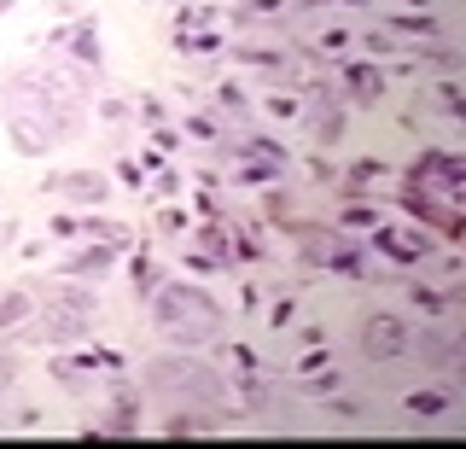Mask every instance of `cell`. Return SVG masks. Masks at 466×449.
Segmentation results:
<instances>
[{
    "label": "cell",
    "mask_w": 466,
    "mask_h": 449,
    "mask_svg": "<svg viewBox=\"0 0 466 449\" xmlns=\"http://www.w3.org/2000/svg\"><path fill=\"white\" fill-rule=\"evenodd\" d=\"M414 303H420V310H443V298L426 292V286H414Z\"/></svg>",
    "instance_id": "17"
},
{
    "label": "cell",
    "mask_w": 466,
    "mask_h": 449,
    "mask_svg": "<svg viewBox=\"0 0 466 449\" xmlns=\"http://www.w3.org/2000/svg\"><path fill=\"white\" fill-rule=\"evenodd\" d=\"M29 310H35V303H29L24 292H18V298H6V303H0V327H12V321H24V315H29Z\"/></svg>",
    "instance_id": "9"
},
{
    "label": "cell",
    "mask_w": 466,
    "mask_h": 449,
    "mask_svg": "<svg viewBox=\"0 0 466 449\" xmlns=\"http://www.w3.org/2000/svg\"><path fill=\"white\" fill-rule=\"evenodd\" d=\"M58 193L76 199V205H106V181H99L94 169H76V176H65V181H58Z\"/></svg>",
    "instance_id": "5"
},
{
    "label": "cell",
    "mask_w": 466,
    "mask_h": 449,
    "mask_svg": "<svg viewBox=\"0 0 466 449\" xmlns=\"http://www.w3.org/2000/svg\"><path fill=\"white\" fill-rule=\"evenodd\" d=\"M408 414L437 420V414H449V397H443V391H408Z\"/></svg>",
    "instance_id": "7"
},
{
    "label": "cell",
    "mask_w": 466,
    "mask_h": 449,
    "mask_svg": "<svg viewBox=\"0 0 466 449\" xmlns=\"http://www.w3.org/2000/svg\"><path fill=\"white\" fill-rule=\"evenodd\" d=\"M216 99H222V111H245V94H239V88H233V82H228V88H222V94H216Z\"/></svg>",
    "instance_id": "15"
},
{
    "label": "cell",
    "mask_w": 466,
    "mask_h": 449,
    "mask_svg": "<svg viewBox=\"0 0 466 449\" xmlns=\"http://www.w3.org/2000/svg\"><path fill=\"white\" fill-rule=\"evenodd\" d=\"M268 111H274V117H291V111H298V99H291V94H274Z\"/></svg>",
    "instance_id": "16"
},
{
    "label": "cell",
    "mask_w": 466,
    "mask_h": 449,
    "mask_svg": "<svg viewBox=\"0 0 466 449\" xmlns=\"http://www.w3.org/2000/svg\"><path fill=\"white\" fill-rule=\"evenodd\" d=\"M402 351H408V327L397 321V315H368V321H361V356L390 362Z\"/></svg>",
    "instance_id": "3"
},
{
    "label": "cell",
    "mask_w": 466,
    "mask_h": 449,
    "mask_svg": "<svg viewBox=\"0 0 466 449\" xmlns=\"http://www.w3.org/2000/svg\"><path fill=\"white\" fill-rule=\"evenodd\" d=\"M94 327V298L87 292H58L41 303V332L58 344H70V339H82V332Z\"/></svg>",
    "instance_id": "2"
},
{
    "label": "cell",
    "mask_w": 466,
    "mask_h": 449,
    "mask_svg": "<svg viewBox=\"0 0 466 449\" xmlns=\"http://www.w3.org/2000/svg\"><path fill=\"white\" fill-rule=\"evenodd\" d=\"M70 53H76L82 65H99V30H94V24H82V30H76V47H70Z\"/></svg>",
    "instance_id": "8"
},
{
    "label": "cell",
    "mask_w": 466,
    "mask_h": 449,
    "mask_svg": "<svg viewBox=\"0 0 466 449\" xmlns=\"http://www.w3.org/2000/svg\"><path fill=\"white\" fill-rule=\"evenodd\" d=\"M251 12H280V0H251Z\"/></svg>",
    "instance_id": "18"
},
{
    "label": "cell",
    "mask_w": 466,
    "mask_h": 449,
    "mask_svg": "<svg viewBox=\"0 0 466 449\" xmlns=\"http://www.w3.org/2000/svg\"><path fill=\"white\" fill-rule=\"evenodd\" d=\"M390 30H397V36H431V18H414V12H402V18H390Z\"/></svg>",
    "instance_id": "10"
},
{
    "label": "cell",
    "mask_w": 466,
    "mask_h": 449,
    "mask_svg": "<svg viewBox=\"0 0 466 449\" xmlns=\"http://www.w3.org/2000/svg\"><path fill=\"white\" fill-rule=\"evenodd\" d=\"M181 432H210V426H204L198 414H175V420H169V438H181Z\"/></svg>",
    "instance_id": "13"
},
{
    "label": "cell",
    "mask_w": 466,
    "mask_h": 449,
    "mask_svg": "<svg viewBox=\"0 0 466 449\" xmlns=\"http://www.w3.org/2000/svg\"><path fill=\"white\" fill-rule=\"evenodd\" d=\"M344 82L356 88V99H368V106H373L379 94H385V77H379V70H361V65H350V70H344Z\"/></svg>",
    "instance_id": "6"
},
{
    "label": "cell",
    "mask_w": 466,
    "mask_h": 449,
    "mask_svg": "<svg viewBox=\"0 0 466 449\" xmlns=\"http://www.w3.org/2000/svg\"><path fill=\"white\" fill-rule=\"evenodd\" d=\"M106 263H111V251H82L76 263H70V274H99Z\"/></svg>",
    "instance_id": "11"
},
{
    "label": "cell",
    "mask_w": 466,
    "mask_h": 449,
    "mask_svg": "<svg viewBox=\"0 0 466 449\" xmlns=\"http://www.w3.org/2000/svg\"><path fill=\"white\" fill-rule=\"evenodd\" d=\"M437 99H443L449 117H461V88H455V82H443V88H437Z\"/></svg>",
    "instance_id": "14"
},
{
    "label": "cell",
    "mask_w": 466,
    "mask_h": 449,
    "mask_svg": "<svg viewBox=\"0 0 466 449\" xmlns=\"http://www.w3.org/2000/svg\"><path fill=\"white\" fill-rule=\"evenodd\" d=\"M152 385L157 391H193V397H210L216 391L210 368H198V362H152Z\"/></svg>",
    "instance_id": "4"
},
{
    "label": "cell",
    "mask_w": 466,
    "mask_h": 449,
    "mask_svg": "<svg viewBox=\"0 0 466 449\" xmlns=\"http://www.w3.org/2000/svg\"><path fill=\"white\" fill-rule=\"evenodd\" d=\"M233 53H239V59H251V65H268V70H280V65H286L280 53H268V47H233Z\"/></svg>",
    "instance_id": "12"
},
{
    "label": "cell",
    "mask_w": 466,
    "mask_h": 449,
    "mask_svg": "<svg viewBox=\"0 0 466 449\" xmlns=\"http://www.w3.org/2000/svg\"><path fill=\"white\" fill-rule=\"evenodd\" d=\"M216 321H222V310H216L198 286H169V292L157 298V327L175 332V339H210Z\"/></svg>",
    "instance_id": "1"
}]
</instances>
